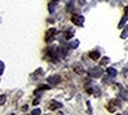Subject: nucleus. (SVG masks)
Here are the masks:
<instances>
[{"mask_svg":"<svg viewBox=\"0 0 128 115\" xmlns=\"http://www.w3.org/2000/svg\"><path fill=\"white\" fill-rule=\"evenodd\" d=\"M121 104L119 102V100H110L108 104H107V110L109 112V113H115V110H116L118 107H120Z\"/></svg>","mask_w":128,"mask_h":115,"instance_id":"1","label":"nucleus"},{"mask_svg":"<svg viewBox=\"0 0 128 115\" xmlns=\"http://www.w3.org/2000/svg\"><path fill=\"white\" fill-rule=\"evenodd\" d=\"M70 21L76 25V26H84V22H85V16H82L81 14H73L72 18H70Z\"/></svg>","mask_w":128,"mask_h":115,"instance_id":"2","label":"nucleus"},{"mask_svg":"<svg viewBox=\"0 0 128 115\" xmlns=\"http://www.w3.org/2000/svg\"><path fill=\"white\" fill-rule=\"evenodd\" d=\"M102 69L100 68V67H93V68H90L88 70V75L92 78H95V79H98V78H101V75H102Z\"/></svg>","mask_w":128,"mask_h":115,"instance_id":"3","label":"nucleus"},{"mask_svg":"<svg viewBox=\"0 0 128 115\" xmlns=\"http://www.w3.org/2000/svg\"><path fill=\"white\" fill-rule=\"evenodd\" d=\"M56 30L55 28H50L48 31L46 32V38H45V40H46V42H50L53 39H54L55 34H56Z\"/></svg>","mask_w":128,"mask_h":115,"instance_id":"4","label":"nucleus"},{"mask_svg":"<svg viewBox=\"0 0 128 115\" xmlns=\"http://www.w3.org/2000/svg\"><path fill=\"white\" fill-rule=\"evenodd\" d=\"M73 70L76 74H79V75L85 74V69H84V67L81 66V64H79V62H75V64L73 65Z\"/></svg>","mask_w":128,"mask_h":115,"instance_id":"5","label":"nucleus"},{"mask_svg":"<svg viewBox=\"0 0 128 115\" xmlns=\"http://www.w3.org/2000/svg\"><path fill=\"white\" fill-rule=\"evenodd\" d=\"M128 20V6H126L124 7V16H122V19L120 20V22H119V28H122V27H124V25H126V22H127Z\"/></svg>","mask_w":128,"mask_h":115,"instance_id":"6","label":"nucleus"},{"mask_svg":"<svg viewBox=\"0 0 128 115\" xmlns=\"http://www.w3.org/2000/svg\"><path fill=\"white\" fill-rule=\"evenodd\" d=\"M60 81H61V78L59 75H52V76L47 78V82L50 84H58Z\"/></svg>","mask_w":128,"mask_h":115,"instance_id":"7","label":"nucleus"},{"mask_svg":"<svg viewBox=\"0 0 128 115\" xmlns=\"http://www.w3.org/2000/svg\"><path fill=\"white\" fill-rule=\"evenodd\" d=\"M62 107V104L58 102V101H50V106H48V109L50 110H56L58 108H61Z\"/></svg>","mask_w":128,"mask_h":115,"instance_id":"8","label":"nucleus"},{"mask_svg":"<svg viewBox=\"0 0 128 115\" xmlns=\"http://www.w3.org/2000/svg\"><path fill=\"white\" fill-rule=\"evenodd\" d=\"M88 55L92 60H94V61H96V60L100 59V52H99V50H92V52H89Z\"/></svg>","mask_w":128,"mask_h":115,"instance_id":"9","label":"nucleus"},{"mask_svg":"<svg viewBox=\"0 0 128 115\" xmlns=\"http://www.w3.org/2000/svg\"><path fill=\"white\" fill-rule=\"evenodd\" d=\"M106 73L108 74V76L115 78L116 76V74H118V72H116V69L115 68H113V67H108V68L106 69Z\"/></svg>","mask_w":128,"mask_h":115,"instance_id":"10","label":"nucleus"},{"mask_svg":"<svg viewBox=\"0 0 128 115\" xmlns=\"http://www.w3.org/2000/svg\"><path fill=\"white\" fill-rule=\"evenodd\" d=\"M50 84H41V86H39V87H38V89H35L34 94L36 95V94H38L40 90H46V89H50Z\"/></svg>","mask_w":128,"mask_h":115,"instance_id":"11","label":"nucleus"},{"mask_svg":"<svg viewBox=\"0 0 128 115\" xmlns=\"http://www.w3.org/2000/svg\"><path fill=\"white\" fill-rule=\"evenodd\" d=\"M120 38H121V39L128 38V25H126V26L124 27V31H122V33H121Z\"/></svg>","mask_w":128,"mask_h":115,"instance_id":"12","label":"nucleus"},{"mask_svg":"<svg viewBox=\"0 0 128 115\" xmlns=\"http://www.w3.org/2000/svg\"><path fill=\"white\" fill-rule=\"evenodd\" d=\"M109 62H110V59H109V58H107V56H105V58H102V59H101L100 65L101 66H106V65H108Z\"/></svg>","mask_w":128,"mask_h":115,"instance_id":"13","label":"nucleus"},{"mask_svg":"<svg viewBox=\"0 0 128 115\" xmlns=\"http://www.w3.org/2000/svg\"><path fill=\"white\" fill-rule=\"evenodd\" d=\"M79 44H80V41H79V40H74V41L70 42V48H76V47L79 46Z\"/></svg>","mask_w":128,"mask_h":115,"instance_id":"14","label":"nucleus"},{"mask_svg":"<svg viewBox=\"0 0 128 115\" xmlns=\"http://www.w3.org/2000/svg\"><path fill=\"white\" fill-rule=\"evenodd\" d=\"M65 38H66L67 40H70V39H72V38H73V32H72V31L66 32V33H65Z\"/></svg>","mask_w":128,"mask_h":115,"instance_id":"15","label":"nucleus"},{"mask_svg":"<svg viewBox=\"0 0 128 115\" xmlns=\"http://www.w3.org/2000/svg\"><path fill=\"white\" fill-rule=\"evenodd\" d=\"M5 102H6V95L2 94V95H0V106H2Z\"/></svg>","mask_w":128,"mask_h":115,"instance_id":"16","label":"nucleus"},{"mask_svg":"<svg viewBox=\"0 0 128 115\" xmlns=\"http://www.w3.org/2000/svg\"><path fill=\"white\" fill-rule=\"evenodd\" d=\"M32 115H40L41 114V110H40L39 108H35V109H33V110L31 112Z\"/></svg>","mask_w":128,"mask_h":115,"instance_id":"17","label":"nucleus"},{"mask_svg":"<svg viewBox=\"0 0 128 115\" xmlns=\"http://www.w3.org/2000/svg\"><path fill=\"white\" fill-rule=\"evenodd\" d=\"M73 4H74V1H70V4H67V12H72V10H73Z\"/></svg>","mask_w":128,"mask_h":115,"instance_id":"18","label":"nucleus"},{"mask_svg":"<svg viewBox=\"0 0 128 115\" xmlns=\"http://www.w3.org/2000/svg\"><path fill=\"white\" fill-rule=\"evenodd\" d=\"M4 70H5V64L2 61H0V75L4 73Z\"/></svg>","mask_w":128,"mask_h":115,"instance_id":"19","label":"nucleus"},{"mask_svg":"<svg viewBox=\"0 0 128 115\" xmlns=\"http://www.w3.org/2000/svg\"><path fill=\"white\" fill-rule=\"evenodd\" d=\"M48 7H50V13H53V11H54V4L52 2V4L48 5Z\"/></svg>","mask_w":128,"mask_h":115,"instance_id":"20","label":"nucleus"},{"mask_svg":"<svg viewBox=\"0 0 128 115\" xmlns=\"http://www.w3.org/2000/svg\"><path fill=\"white\" fill-rule=\"evenodd\" d=\"M87 106H88V109H89V114H92V108H90V104L87 101Z\"/></svg>","mask_w":128,"mask_h":115,"instance_id":"21","label":"nucleus"},{"mask_svg":"<svg viewBox=\"0 0 128 115\" xmlns=\"http://www.w3.org/2000/svg\"><path fill=\"white\" fill-rule=\"evenodd\" d=\"M39 102H40V101H39V99H35L34 101H33V104H34V106H36V104H39Z\"/></svg>","mask_w":128,"mask_h":115,"instance_id":"22","label":"nucleus"},{"mask_svg":"<svg viewBox=\"0 0 128 115\" xmlns=\"http://www.w3.org/2000/svg\"><path fill=\"white\" fill-rule=\"evenodd\" d=\"M22 110H24V112L27 110V106H24V107H22Z\"/></svg>","mask_w":128,"mask_h":115,"instance_id":"23","label":"nucleus"},{"mask_svg":"<svg viewBox=\"0 0 128 115\" xmlns=\"http://www.w3.org/2000/svg\"><path fill=\"white\" fill-rule=\"evenodd\" d=\"M54 1H56V0H54Z\"/></svg>","mask_w":128,"mask_h":115,"instance_id":"24","label":"nucleus"}]
</instances>
